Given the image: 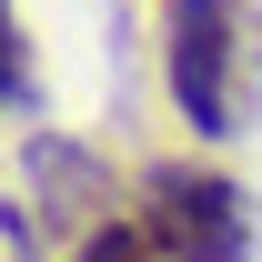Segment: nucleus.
Listing matches in <instances>:
<instances>
[{"label": "nucleus", "instance_id": "3", "mask_svg": "<svg viewBox=\"0 0 262 262\" xmlns=\"http://www.w3.org/2000/svg\"><path fill=\"white\" fill-rule=\"evenodd\" d=\"M20 171H31V202L51 212V222H71V232H91V222H111V162H91L81 141H61V131H20Z\"/></svg>", "mask_w": 262, "mask_h": 262}, {"label": "nucleus", "instance_id": "5", "mask_svg": "<svg viewBox=\"0 0 262 262\" xmlns=\"http://www.w3.org/2000/svg\"><path fill=\"white\" fill-rule=\"evenodd\" d=\"M71 262H171V252H162L141 222H91L81 242H71Z\"/></svg>", "mask_w": 262, "mask_h": 262}, {"label": "nucleus", "instance_id": "1", "mask_svg": "<svg viewBox=\"0 0 262 262\" xmlns=\"http://www.w3.org/2000/svg\"><path fill=\"white\" fill-rule=\"evenodd\" d=\"M242 10L232 0H162V91L171 111L192 121V141H232L242 131V91H232V71H242Z\"/></svg>", "mask_w": 262, "mask_h": 262}, {"label": "nucleus", "instance_id": "4", "mask_svg": "<svg viewBox=\"0 0 262 262\" xmlns=\"http://www.w3.org/2000/svg\"><path fill=\"white\" fill-rule=\"evenodd\" d=\"M0 71H10V81H0V111L31 131V121H40V71H31V31H20V20L0 31Z\"/></svg>", "mask_w": 262, "mask_h": 262}, {"label": "nucleus", "instance_id": "2", "mask_svg": "<svg viewBox=\"0 0 262 262\" xmlns=\"http://www.w3.org/2000/svg\"><path fill=\"white\" fill-rule=\"evenodd\" d=\"M141 232L171 262H252V202H242V182L192 162V151L141 171Z\"/></svg>", "mask_w": 262, "mask_h": 262}, {"label": "nucleus", "instance_id": "6", "mask_svg": "<svg viewBox=\"0 0 262 262\" xmlns=\"http://www.w3.org/2000/svg\"><path fill=\"white\" fill-rule=\"evenodd\" d=\"M0 242H10V262H40V242H31V202H0Z\"/></svg>", "mask_w": 262, "mask_h": 262}]
</instances>
